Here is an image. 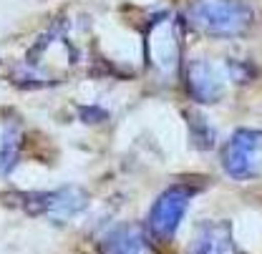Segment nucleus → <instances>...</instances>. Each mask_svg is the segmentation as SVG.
<instances>
[{
  "instance_id": "f257e3e1",
  "label": "nucleus",
  "mask_w": 262,
  "mask_h": 254,
  "mask_svg": "<svg viewBox=\"0 0 262 254\" xmlns=\"http://www.w3.org/2000/svg\"><path fill=\"white\" fill-rule=\"evenodd\" d=\"M187 23L204 35L234 38L250 31L252 10L242 0H194L187 10Z\"/></svg>"
},
{
  "instance_id": "f03ea898",
  "label": "nucleus",
  "mask_w": 262,
  "mask_h": 254,
  "mask_svg": "<svg viewBox=\"0 0 262 254\" xmlns=\"http://www.w3.org/2000/svg\"><path fill=\"white\" fill-rule=\"evenodd\" d=\"M5 201L15 209H23L28 214H40L53 224H68L78 217L86 204L89 194L78 187H61L56 191H26V194H8Z\"/></svg>"
},
{
  "instance_id": "7ed1b4c3",
  "label": "nucleus",
  "mask_w": 262,
  "mask_h": 254,
  "mask_svg": "<svg viewBox=\"0 0 262 254\" xmlns=\"http://www.w3.org/2000/svg\"><path fill=\"white\" fill-rule=\"evenodd\" d=\"M262 161V131L255 128H237L229 136L222 164L232 179L237 181H250L260 174Z\"/></svg>"
},
{
  "instance_id": "20e7f679",
  "label": "nucleus",
  "mask_w": 262,
  "mask_h": 254,
  "mask_svg": "<svg viewBox=\"0 0 262 254\" xmlns=\"http://www.w3.org/2000/svg\"><path fill=\"white\" fill-rule=\"evenodd\" d=\"M192 201V189L189 187H169L166 191H162L149 212V222H146V232L159 239V242H169L179 224L184 219L187 209Z\"/></svg>"
},
{
  "instance_id": "6e6552de",
  "label": "nucleus",
  "mask_w": 262,
  "mask_h": 254,
  "mask_svg": "<svg viewBox=\"0 0 262 254\" xmlns=\"http://www.w3.org/2000/svg\"><path fill=\"white\" fill-rule=\"evenodd\" d=\"M101 254H151V249L146 234L139 226L126 224L106 234V239L101 242Z\"/></svg>"
},
{
  "instance_id": "9d476101",
  "label": "nucleus",
  "mask_w": 262,
  "mask_h": 254,
  "mask_svg": "<svg viewBox=\"0 0 262 254\" xmlns=\"http://www.w3.org/2000/svg\"><path fill=\"white\" fill-rule=\"evenodd\" d=\"M81 119H86L89 124H96V121H103L106 119V111H94V106H86V108H81Z\"/></svg>"
},
{
  "instance_id": "1a4fd4ad",
  "label": "nucleus",
  "mask_w": 262,
  "mask_h": 254,
  "mask_svg": "<svg viewBox=\"0 0 262 254\" xmlns=\"http://www.w3.org/2000/svg\"><path fill=\"white\" fill-rule=\"evenodd\" d=\"M20 156V131L18 126H5L0 136V176H8Z\"/></svg>"
},
{
  "instance_id": "423d86ee",
  "label": "nucleus",
  "mask_w": 262,
  "mask_h": 254,
  "mask_svg": "<svg viewBox=\"0 0 262 254\" xmlns=\"http://www.w3.org/2000/svg\"><path fill=\"white\" fill-rule=\"evenodd\" d=\"M146 56H149L151 65H157L162 71H171L177 65L179 45H177L174 26L169 20L157 23V26L149 28V35H146Z\"/></svg>"
},
{
  "instance_id": "0eeeda50",
  "label": "nucleus",
  "mask_w": 262,
  "mask_h": 254,
  "mask_svg": "<svg viewBox=\"0 0 262 254\" xmlns=\"http://www.w3.org/2000/svg\"><path fill=\"white\" fill-rule=\"evenodd\" d=\"M192 254H237L229 222H202L192 237Z\"/></svg>"
},
{
  "instance_id": "39448f33",
  "label": "nucleus",
  "mask_w": 262,
  "mask_h": 254,
  "mask_svg": "<svg viewBox=\"0 0 262 254\" xmlns=\"http://www.w3.org/2000/svg\"><path fill=\"white\" fill-rule=\"evenodd\" d=\"M184 81L196 103H217L225 96V73L209 61H192L184 71Z\"/></svg>"
}]
</instances>
